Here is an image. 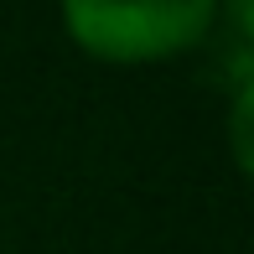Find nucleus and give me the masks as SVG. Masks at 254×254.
<instances>
[{
  "label": "nucleus",
  "instance_id": "1",
  "mask_svg": "<svg viewBox=\"0 0 254 254\" xmlns=\"http://www.w3.org/2000/svg\"><path fill=\"white\" fill-rule=\"evenodd\" d=\"M218 21L213 0H67L63 26L104 63H156L187 52Z\"/></svg>",
  "mask_w": 254,
  "mask_h": 254
}]
</instances>
